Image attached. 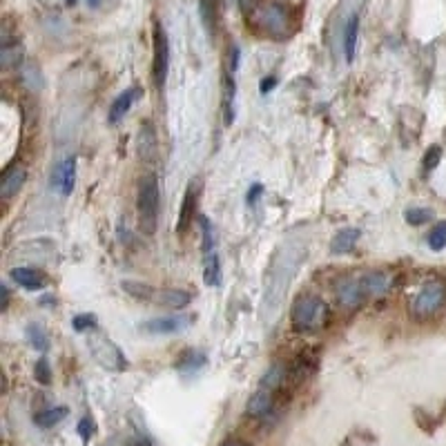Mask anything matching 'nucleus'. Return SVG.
Listing matches in <instances>:
<instances>
[{"mask_svg":"<svg viewBox=\"0 0 446 446\" xmlns=\"http://www.w3.org/2000/svg\"><path fill=\"white\" fill-rule=\"evenodd\" d=\"M290 319L297 332H319L328 324V306L319 297L303 295L292 303Z\"/></svg>","mask_w":446,"mask_h":446,"instance_id":"nucleus-1","label":"nucleus"},{"mask_svg":"<svg viewBox=\"0 0 446 446\" xmlns=\"http://www.w3.org/2000/svg\"><path fill=\"white\" fill-rule=\"evenodd\" d=\"M138 228L145 234H155L159 226V181L155 174H145L138 181Z\"/></svg>","mask_w":446,"mask_h":446,"instance_id":"nucleus-2","label":"nucleus"},{"mask_svg":"<svg viewBox=\"0 0 446 446\" xmlns=\"http://www.w3.org/2000/svg\"><path fill=\"white\" fill-rule=\"evenodd\" d=\"M88 348H90L92 357L99 361L103 368L116 370V373L128 368V357H125L121 348L114 342H112L109 337H105L103 332L92 330L88 334Z\"/></svg>","mask_w":446,"mask_h":446,"instance_id":"nucleus-3","label":"nucleus"},{"mask_svg":"<svg viewBox=\"0 0 446 446\" xmlns=\"http://www.w3.org/2000/svg\"><path fill=\"white\" fill-rule=\"evenodd\" d=\"M446 301V284L440 282V279H430L426 282L420 290H417V295L413 299V315L417 319H426V317H433Z\"/></svg>","mask_w":446,"mask_h":446,"instance_id":"nucleus-4","label":"nucleus"},{"mask_svg":"<svg viewBox=\"0 0 446 446\" xmlns=\"http://www.w3.org/2000/svg\"><path fill=\"white\" fill-rule=\"evenodd\" d=\"M253 20L259 30H263L268 36L272 38H284L290 34V18H288V11L282 5H263L257 7L253 11Z\"/></svg>","mask_w":446,"mask_h":446,"instance_id":"nucleus-5","label":"nucleus"},{"mask_svg":"<svg viewBox=\"0 0 446 446\" xmlns=\"http://www.w3.org/2000/svg\"><path fill=\"white\" fill-rule=\"evenodd\" d=\"M197 322V315H167V317H155L150 322L141 324V330L147 334H174L190 328Z\"/></svg>","mask_w":446,"mask_h":446,"instance_id":"nucleus-6","label":"nucleus"},{"mask_svg":"<svg viewBox=\"0 0 446 446\" xmlns=\"http://www.w3.org/2000/svg\"><path fill=\"white\" fill-rule=\"evenodd\" d=\"M167 67H170V45H167V34L163 25L155 27V65H152V74H155V83L161 90L167 78Z\"/></svg>","mask_w":446,"mask_h":446,"instance_id":"nucleus-7","label":"nucleus"},{"mask_svg":"<svg viewBox=\"0 0 446 446\" xmlns=\"http://www.w3.org/2000/svg\"><path fill=\"white\" fill-rule=\"evenodd\" d=\"M27 181V167L23 163H13L11 167H7L3 179H0V199L9 201L23 190Z\"/></svg>","mask_w":446,"mask_h":446,"instance_id":"nucleus-8","label":"nucleus"},{"mask_svg":"<svg viewBox=\"0 0 446 446\" xmlns=\"http://www.w3.org/2000/svg\"><path fill=\"white\" fill-rule=\"evenodd\" d=\"M366 297L368 295L364 290V282L357 277H348L337 284V301L344 306V308H357Z\"/></svg>","mask_w":446,"mask_h":446,"instance_id":"nucleus-9","label":"nucleus"},{"mask_svg":"<svg viewBox=\"0 0 446 446\" xmlns=\"http://www.w3.org/2000/svg\"><path fill=\"white\" fill-rule=\"evenodd\" d=\"M76 183V157L65 159L52 174V188L61 192L63 197H69Z\"/></svg>","mask_w":446,"mask_h":446,"instance_id":"nucleus-10","label":"nucleus"},{"mask_svg":"<svg viewBox=\"0 0 446 446\" xmlns=\"http://www.w3.org/2000/svg\"><path fill=\"white\" fill-rule=\"evenodd\" d=\"M197 199H199V183L197 181H192L186 190V197L183 203H181V210H179V221H176V232L179 234H186L190 223L194 219V207H197Z\"/></svg>","mask_w":446,"mask_h":446,"instance_id":"nucleus-11","label":"nucleus"},{"mask_svg":"<svg viewBox=\"0 0 446 446\" xmlns=\"http://www.w3.org/2000/svg\"><path fill=\"white\" fill-rule=\"evenodd\" d=\"M192 295L186 290H176V288H155V297H152V303H159L165 306V308H172V311H181L190 306Z\"/></svg>","mask_w":446,"mask_h":446,"instance_id":"nucleus-12","label":"nucleus"},{"mask_svg":"<svg viewBox=\"0 0 446 446\" xmlns=\"http://www.w3.org/2000/svg\"><path fill=\"white\" fill-rule=\"evenodd\" d=\"M141 96H143V90L141 88H130V90H125L123 94H119L116 101L112 103V107H109V123L112 125L121 123L125 119V114H128V112L132 109L134 101L141 99Z\"/></svg>","mask_w":446,"mask_h":446,"instance_id":"nucleus-13","label":"nucleus"},{"mask_svg":"<svg viewBox=\"0 0 446 446\" xmlns=\"http://www.w3.org/2000/svg\"><path fill=\"white\" fill-rule=\"evenodd\" d=\"M9 277L16 282L18 286H23L25 290H40V288H45L47 284V277L36 270V268H11Z\"/></svg>","mask_w":446,"mask_h":446,"instance_id":"nucleus-14","label":"nucleus"},{"mask_svg":"<svg viewBox=\"0 0 446 446\" xmlns=\"http://www.w3.org/2000/svg\"><path fill=\"white\" fill-rule=\"evenodd\" d=\"M272 402H275V390L261 386L257 393L248 399V415H253V417L268 415L272 411Z\"/></svg>","mask_w":446,"mask_h":446,"instance_id":"nucleus-15","label":"nucleus"},{"mask_svg":"<svg viewBox=\"0 0 446 446\" xmlns=\"http://www.w3.org/2000/svg\"><path fill=\"white\" fill-rule=\"evenodd\" d=\"M357 239H359V230L357 228H344V230H339L337 234L332 236L330 250L334 255H346V253H351V250L355 248Z\"/></svg>","mask_w":446,"mask_h":446,"instance_id":"nucleus-16","label":"nucleus"},{"mask_svg":"<svg viewBox=\"0 0 446 446\" xmlns=\"http://www.w3.org/2000/svg\"><path fill=\"white\" fill-rule=\"evenodd\" d=\"M361 282H364V290L368 297H382L390 286V279L384 272H370L366 277H361Z\"/></svg>","mask_w":446,"mask_h":446,"instance_id":"nucleus-17","label":"nucleus"},{"mask_svg":"<svg viewBox=\"0 0 446 446\" xmlns=\"http://www.w3.org/2000/svg\"><path fill=\"white\" fill-rule=\"evenodd\" d=\"M203 364H205V355L194 351V348H188V351L176 359V370L179 373H197Z\"/></svg>","mask_w":446,"mask_h":446,"instance_id":"nucleus-18","label":"nucleus"},{"mask_svg":"<svg viewBox=\"0 0 446 446\" xmlns=\"http://www.w3.org/2000/svg\"><path fill=\"white\" fill-rule=\"evenodd\" d=\"M121 288L138 301H152V297H155V286L143 284V282H134V279H125Z\"/></svg>","mask_w":446,"mask_h":446,"instance_id":"nucleus-19","label":"nucleus"},{"mask_svg":"<svg viewBox=\"0 0 446 446\" xmlns=\"http://www.w3.org/2000/svg\"><path fill=\"white\" fill-rule=\"evenodd\" d=\"M67 417V409L65 406H54V409H45L34 415V422L40 426V428H52L56 426L59 422H63Z\"/></svg>","mask_w":446,"mask_h":446,"instance_id":"nucleus-20","label":"nucleus"},{"mask_svg":"<svg viewBox=\"0 0 446 446\" xmlns=\"http://www.w3.org/2000/svg\"><path fill=\"white\" fill-rule=\"evenodd\" d=\"M357 34H359V18L353 16L346 25V38H344V54H346V61L353 63L355 59V49H357Z\"/></svg>","mask_w":446,"mask_h":446,"instance_id":"nucleus-21","label":"nucleus"},{"mask_svg":"<svg viewBox=\"0 0 446 446\" xmlns=\"http://www.w3.org/2000/svg\"><path fill=\"white\" fill-rule=\"evenodd\" d=\"M203 279L207 286H219L221 284V263L217 253H207L203 261Z\"/></svg>","mask_w":446,"mask_h":446,"instance_id":"nucleus-22","label":"nucleus"},{"mask_svg":"<svg viewBox=\"0 0 446 446\" xmlns=\"http://www.w3.org/2000/svg\"><path fill=\"white\" fill-rule=\"evenodd\" d=\"M199 9L207 34H212L217 25V0H199Z\"/></svg>","mask_w":446,"mask_h":446,"instance_id":"nucleus-23","label":"nucleus"},{"mask_svg":"<svg viewBox=\"0 0 446 446\" xmlns=\"http://www.w3.org/2000/svg\"><path fill=\"white\" fill-rule=\"evenodd\" d=\"M284 380H286V368L282 364H275L272 368H268L266 375H263L261 386L263 388H270V390H277L279 386L284 384Z\"/></svg>","mask_w":446,"mask_h":446,"instance_id":"nucleus-24","label":"nucleus"},{"mask_svg":"<svg viewBox=\"0 0 446 446\" xmlns=\"http://www.w3.org/2000/svg\"><path fill=\"white\" fill-rule=\"evenodd\" d=\"M27 339H30V344L36 348V351H47L49 348V339H47V334L43 332V328L40 326H36V324H32L30 328H27Z\"/></svg>","mask_w":446,"mask_h":446,"instance_id":"nucleus-25","label":"nucleus"},{"mask_svg":"<svg viewBox=\"0 0 446 446\" xmlns=\"http://www.w3.org/2000/svg\"><path fill=\"white\" fill-rule=\"evenodd\" d=\"M404 219H406L411 226H422V223L433 219V212L426 210V207H409V210L404 212Z\"/></svg>","mask_w":446,"mask_h":446,"instance_id":"nucleus-26","label":"nucleus"},{"mask_svg":"<svg viewBox=\"0 0 446 446\" xmlns=\"http://www.w3.org/2000/svg\"><path fill=\"white\" fill-rule=\"evenodd\" d=\"M20 59H23V47L20 45H5L3 52H0V61H3L5 67L18 65Z\"/></svg>","mask_w":446,"mask_h":446,"instance_id":"nucleus-27","label":"nucleus"},{"mask_svg":"<svg viewBox=\"0 0 446 446\" xmlns=\"http://www.w3.org/2000/svg\"><path fill=\"white\" fill-rule=\"evenodd\" d=\"M428 246L433 250H444L446 248V221L438 223L428 234Z\"/></svg>","mask_w":446,"mask_h":446,"instance_id":"nucleus-28","label":"nucleus"},{"mask_svg":"<svg viewBox=\"0 0 446 446\" xmlns=\"http://www.w3.org/2000/svg\"><path fill=\"white\" fill-rule=\"evenodd\" d=\"M34 375H36V380H38L40 384H49V382H52V368H49V361H47L45 357L36 361Z\"/></svg>","mask_w":446,"mask_h":446,"instance_id":"nucleus-29","label":"nucleus"},{"mask_svg":"<svg viewBox=\"0 0 446 446\" xmlns=\"http://www.w3.org/2000/svg\"><path fill=\"white\" fill-rule=\"evenodd\" d=\"M201 230H203V253H215V239H212V226L205 217H201Z\"/></svg>","mask_w":446,"mask_h":446,"instance_id":"nucleus-30","label":"nucleus"},{"mask_svg":"<svg viewBox=\"0 0 446 446\" xmlns=\"http://www.w3.org/2000/svg\"><path fill=\"white\" fill-rule=\"evenodd\" d=\"M72 326H74V330L76 332H85V330H90V328H94L96 326V317L94 315H76L74 319H72Z\"/></svg>","mask_w":446,"mask_h":446,"instance_id":"nucleus-31","label":"nucleus"},{"mask_svg":"<svg viewBox=\"0 0 446 446\" xmlns=\"http://www.w3.org/2000/svg\"><path fill=\"white\" fill-rule=\"evenodd\" d=\"M440 159H442V150H440V145L428 147V150H426V157H424V170H426V172H428V170H435L438 163H440Z\"/></svg>","mask_w":446,"mask_h":446,"instance_id":"nucleus-32","label":"nucleus"},{"mask_svg":"<svg viewBox=\"0 0 446 446\" xmlns=\"http://www.w3.org/2000/svg\"><path fill=\"white\" fill-rule=\"evenodd\" d=\"M78 435L83 442H90V438L94 435V422H92V417H83V420L78 422Z\"/></svg>","mask_w":446,"mask_h":446,"instance_id":"nucleus-33","label":"nucleus"},{"mask_svg":"<svg viewBox=\"0 0 446 446\" xmlns=\"http://www.w3.org/2000/svg\"><path fill=\"white\" fill-rule=\"evenodd\" d=\"M261 194H263V186H261V183H255L253 188H250V192H248V203H250V205H255Z\"/></svg>","mask_w":446,"mask_h":446,"instance_id":"nucleus-34","label":"nucleus"},{"mask_svg":"<svg viewBox=\"0 0 446 446\" xmlns=\"http://www.w3.org/2000/svg\"><path fill=\"white\" fill-rule=\"evenodd\" d=\"M277 88V78L275 76H268V78H263L261 80V94H268L270 90Z\"/></svg>","mask_w":446,"mask_h":446,"instance_id":"nucleus-35","label":"nucleus"},{"mask_svg":"<svg viewBox=\"0 0 446 446\" xmlns=\"http://www.w3.org/2000/svg\"><path fill=\"white\" fill-rule=\"evenodd\" d=\"M236 67H239V47L232 45V49H230V69H232V72H236Z\"/></svg>","mask_w":446,"mask_h":446,"instance_id":"nucleus-36","label":"nucleus"},{"mask_svg":"<svg viewBox=\"0 0 446 446\" xmlns=\"http://www.w3.org/2000/svg\"><path fill=\"white\" fill-rule=\"evenodd\" d=\"M239 5H241V9H243V11L253 13V11L257 9V0H239Z\"/></svg>","mask_w":446,"mask_h":446,"instance_id":"nucleus-37","label":"nucleus"},{"mask_svg":"<svg viewBox=\"0 0 446 446\" xmlns=\"http://www.w3.org/2000/svg\"><path fill=\"white\" fill-rule=\"evenodd\" d=\"M0 290H3V306H0V311H7V303H9V288L3 284V288H0Z\"/></svg>","mask_w":446,"mask_h":446,"instance_id":"nucleus-38","label":"nucleus"},{"mask_svg":"<svg viewBox=\"0 0 446 446\" xmlns=\"http://www.w3.org/2000/svg\"><path fill=\"white\" fill-rule=\"evenodd\" d=\"M85 3H88L90 7H96V5H99V3H101V0H85Z\"/></svg>","mask_w":446,"mask_h":446,"instance_id":"nucleus-39","label":"nucleus"},{"mask_svg":"<svg viewBox=\"0 0 446 446\" xmlns=\"http://www.w3.org/2000/svg\"><path fill=\"white\" fill-rule=\"evenodd\" d=\"M223 446H246V444H241V442H226Z\"/></svg>","mask_w":446,"mask_h":446,"instance_id":"nucleus-40","label":"nucleus"},{"mask_svg":"<svg viewBox=\"0 0 446 446\" xmlns=\"http://www.w3.org/2000/svg\"><path fill=\"white\" fill-rule=\"evenodd\" d=\"M65 3H67L69 7H72V5H76V0H65Z\"/></svg>","mask_w":446,"mask_h":446,"instance_id":"nucleus-41","label":"nucleus"}]
</instances>
